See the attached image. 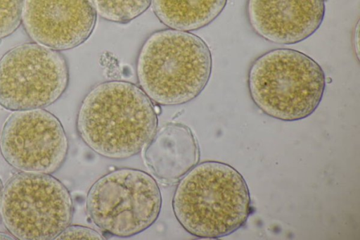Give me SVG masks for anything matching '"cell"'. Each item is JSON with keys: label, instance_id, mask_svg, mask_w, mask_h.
<instances>
[{"label": "cell", "instance_id": "obj_1", "mask_svg": "<svg viewBox=\"0 0 360 240\" xmlns=\"http://www.w3.org/2000/svg\"><path fill=\"white\" fill-rule=\"evenodd\" d=\"M155 105L137 85L109 80L94 86L82 99L76 128L96 153L124 160L139 153L158 128Z\"/></svg>", "mask_w": 360, "mask_h": 240}, {"label": "cell", "instance_id": "obj_2", "mask_svg": "<svg viewBox=\"0 0 360 240\" xmlns=\"http://www.w3.org/2000/svg\"><path fill=\"white\" fill-rule=\"evenodd\" d=\"M172 206L180 225L202 239H219L236 232L245 225L252 210L242 175L216 160L196 164L179 179Z\"/></svg>", "mask_w": 360, "mask_h": 240}, {"label": "cell", "instance_id": "obj_3", "mask_svg": "<svg viewBox=\"0 0 360 240\" xmlns=\"http://www.w3.org/2000/svg\"><path fill=\"white\" fill-rule=\"evenodd\" d=\"M212 68L211 51L202 38L170 28L147 37L136 68L139 87L161 106L181 105L195 99L207 86Z\"/></svg>", "mask_w": 360, "mask_h": 240}, {"label": "cell", "instance_id": "obj_4", "mask_svg": "<svg viewBox=\"0 0 360 240\" xmlns=\"http://www.w3.org/2000/svg\"><path fill=\"white\" fill-rule=\"evenodd\" d=\"M326 79L321 65L308 55L278 48L256 58L248 73L250 98L265 115L282 121H297L319 107Z\"/></svg>", "mask_w": 360, "mask_h": 240}, {"label": "cell", "instance_id": "obj_5", "mask_svg": "<svg viewBox=\"0 0 360 240\" xmlns=\"http://www.w3.org/2000/svg\"><path fill=\"white\" fill-rule=\"evenodd\" d=\"M162 196L158 182L148 172L122 168L98 178L86 200L91 222L105 233L130 237L143 232L158 218Z\"/></svg>", "mask_w": 360, "mask_h": 240}, {"label": "cell", "instance_id": "obj_6", "mask_svg": "<svg viewBox=\"0 0 360 240\" xmlns=\"http://www.w3.org/2000/svg\"><path fill=\"white\" fill-rule=\"evenodd\" d=\"M73 201L68 188L50 174L20 172L4 187L2 222L20 240H51L71 222Z\"/></svg>", "mask_w": 360, "mask_h": 240}, {"label": "cell", "instance_id": "obj_7", "mask_svg": "<svg viewBox=\"0 0 360 240\" xmlns=\"http://www.w3.org/2000/svg\"><path fill=\"white\" fill-rule=\"evenodd\" d=\"M68 83L63 55L37 43L18 45L0 59V106L6 110L47 107L61 97Z\"/></svg>", "mask_w": 360, "mask_h": 240}, {"label": "cell", "instance_id": "obj_8", "mask_svg": "<svg viewBox=\"0 0 360 240\" xmlns=\"http://www.w3.org/2000/svg\"><path fill=\"white\" fill-rule=\"evenodd\" d=\"M68 149L60 121L43 108L15 111L1 133L3 158L20 172L51 175L63 165Z\"/></svg>", "mask_w": 360, "mask_h": 240}, {"label": "cell", "instance_id": "obj_9", "mask_svg": "<svg viewBox=\"0 0 360 240\" xmlns=\"http://www.w3.org/2000/svg\"><path fill=\"white\" fill-rule=\"evenodd\" d=\"M97 14L90 0H24L21 23L35 43L56 51L88 39Z\"/></svg>", "mask_w": 360, "mask_h": 240}, {"label": "cell", "instance_id": "obj_10", "mask_svg": "<svg viewBox=\"0 0 360 240\" xmlns=\"http://www.w3.org/2000/svg\"><path fill=\"white\" fill-rule=\"evenodd\" d=\"M325 0H248L246 16L252 30L277 44L301 42L321 27Z\"/></svg>", "mask_w": 360, "mask_h": 240}, {"label": "cell", "instance_id": "obj_11", "mask_svg": "<svg viewBox=\"0 0 360 240\" xmlns=\"http://www.w3.org/2000/svg\"><path fill=\"white\" fill-rule=\"evenodd\" d=\"M199 159L200 149L194 134L180 123H168L157 130L143 153L146 167L166 183L179 181Z\"/></svg>", "mask_w": 360, "mask_h": 240}, {"label": "cell", "instance_id": "obj_12", "mask_svg": "<svg viewBox=\"0 0 360 240\" xmlns=\"http://www.w3.org/2000/svg\"><path fill=\"white\" fill-rule=\"evenodd\" d=\"M227 0H152L158 19L168 28L190 32L212 23Z\"/></svg>", "mask_w": 360, "mask_h": 240}, {"label": "cell", "instance_id": "obj_13", "mask_svg": "<svg viewBox=\"0 0 360 240\" xmlns=\"http://www.w3.org/2000/svg\"><path fill=\"white\" fill-rule=\"evenodd\" d=\"M97 15L116 23H127L142 15L152 0H90Z\"/></svg>", "mask_w": 360, "mask_h": 240}, {"label": "cell", "instance_id": "obj_14", "mask_svg": "<svg viewBox=\"0 0 360 240\" xmlns=\"http://www.w3.org/2000/svg\"><path fill=\"white\" fill-rule=\"evenodd\" d=\"M24 0H0V39L13 34L21 23Z\"/></svg>", "mask_w": 360, "mask_h": 240}, {"label": "cell", "instance_id": "obj_15", "mask_svg": "<svg viewBox=\"0 0 360 240\" xmlns=\"http://www.w3.org/2000/svg\"><path fill=\"white\" fill-rule=\"evenodd\" d=\"M55 239H96L103 240L105 238L95 229L82 225H68Z\"/></svg>", "mask_w": 360, "mask_h": 240}, {"label": "cell", "instance_id": "obj_16", "mask_svg": "<svg viewBox=\"0 0 360 240\" xmlns=\"http://www.w3.org/2000/svg\"><path fill=\"white\" fill-rule=\"evenodd\" d=\"M359 23L358 21L356 23V25L354 28L353 37H352V46L354 48V51L356 54V57L357 58V61L359 60Z\"/></svg>", "mask_w": 360, "mask_h": 240}, {"label": "cell", "instance_id": "obj_17", "mask_svg": "<svg viewBox=\"0 0 360 240\" xmlns=\"http://www.w3.org/2000/svg\"><path fill=\"white\" fill-rule=\"evenodd\" d=\"M0 239H15L11 234H8L4 232H0Z\"/></svg>", "mask_w": 360, "mask_h": 240}, {"label": "cell", "instance_id": "obj_18", "mask_svg": "<svg viewBox=\"0 0 360 240\" xmlns=\"http://www.w3.org/2000/svg\"><path fill=\"white\" fill-rule=\"evenodd\" d=\"M3 189H4V186H3V184H2L1 179L0 178V203H1Z\"/></svg>", "mask_w": 360, "mask_h": 240}]
</instances>
